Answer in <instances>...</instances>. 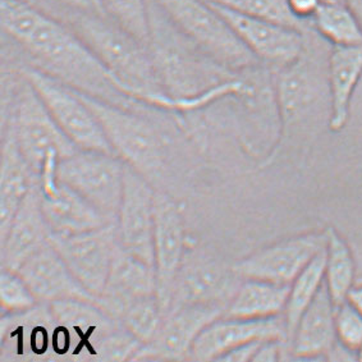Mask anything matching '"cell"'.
I'll return each mask as SVG.
<instances>
[{"mask_svg":"<svg viewBox=\"0 0 362 362\" xmlns=\"http://www.w3.org/2000/svg\"><path fill=\"white\" fill-rule=\"evenodd\" d=\"M57 169L58 165H49L36 180L50 235H77L109 224L93 206L58 180Z\"/></svg>","mask_w":362,"mask_h":362,"instance_id":"cell-16","label":"cell"},{"mask_svg":"<svg viewBox=\"0 0 362 362\" xmlns=\"http://www.w3.org/2000/svg\"><path fill=\"white\" fill-rule=\"evenodd\" d=\"M164 315L158 296H148L129 303L122 313L119 322L142 344L154 339Z\"/></svg>","mask_w":362,"mask_h":362,"instance_id":"cell-28","label":"cell"},{"mask_svg":"<svg viewBox=\"0 0 362 362\" xmlns=\"http://www.w3.org/2000/svg\"><path fill=\"white\" fill-rule=\"evenodd\" d=\"M349 7L352 9V12L355 13L356 18L358 21V25L362 30V0H346Z\"/></svg>","mask_w":362,"mask_h":362,"instance_id":"cell-37","label":"cell"},{"mask_svg":"<svg viewBox=\"0 0 362 362\" xmlns=\"http://www.w3.org/2000/svg\"><path fill=\"white\" fill-rule=\"evenodd\" d=\"M327 230V245L324 250V279L329 295L336 305L346 301L354 288L356 276L355 256L347 240L336 228Z\"/></svg>","mask_w":362,"mask_h":362,"instance_id":"cell-24","label":"cell"},{"mask_svg":"<svg viewBox=\"0 0 362 362\" xmlns=\"http://www.w3.org/2000/svg\"><path fill=\"white\" fill-rule=\"evenodd\" d=\"M346 301L352 305L362 315V283L356 282L354 288L349 291Z\"/></svg>","mask_w":362,"mask_h":362,"instance_id":"cell-36","label":"cell"},{"mask_svg":"<svg viewBox=\"0 0 362 362\" xmlns=\"http://www.w3.org/2000/svg\"><path fill=\"white\" fill-rule=\"evenodd\" d=\"M16 68L31 83L55 123L77 148L115 155L100 122L76 90L40 69L30 66Z\"/></svg>","mask_w":362,"mask_h":362,"instance_id":"cell-7","label":"cell"},{"mask_svg":"<svg viewBox=\"0 0 362 362\" xmlns=\"http://www.w3.org/2000/svg\"><path fill=\"white\" fill-rule=\"evenodd\" d=\"M3 36L22 55V66L40 69L69 88L117 107L148 112L153 107L122 88L93 50L61 21L23 0H1Z\"/></svg>","mask_w":362,"mask_h":362,"instance_id":"cell-1","label":"cell"},{"mask_svg":"<svg viewBox=\"0 0 362 362\" xmlns=\"http://www.w3.org/2000/svg\"><path fill=\"white\" fill-rule=\"evenodd\" d=\"M49 242L81 284L100 298L118 245L115 224H105L77 235H50Z\"/></svg>","mask_w":362,"mask_h":362,"instance_id":"cell-10","label":"cell"},{"mask_svg":"<svg viewBox=\"0 0 362 362\" xmlns=\"http://www.w3.org/2000/svg\"><path fill=\"white\" fill-rule=\"evenodd\" d=\"M17 273L42 303L83 300L101 305L100 298L95 297L81 284L50 242L37 250Z\"/></svg>","mask_w":362,"mask_h":362,"instance_id":"cell-17","label":"cell"},{"mask_svg":"<svg viewBox=\"0 0 362 362\" xmlns=\"http://www.w3.org/2000/svg\"><path fill=\"white\" fill-rule=\"evenodd\" d=\"M357 360L362 361V344L360 349H357Z\"/></svg>","mask_w":362,"mask_h":362,"instance_id":"cell-38","label":"cell"},{"mask_svg":"<svg viewBox=\"0 0 362 362\" xmlns=\"http://www.w3.org/2000/svg\"><path fill=\"white\" fill-rule=\"evenodd\" d=\"M210 4L228 22L251 53L269 67L275 69L286 67L297 61L305 52L308 33L305 34L297 28L238 13L218 4Z\"/></svg>","mask_w":362,"mask_h":362,"instance_id":"cell-13","label":"cell"},{"mask_svg":"<svg viewBox=\"0 0 362 362\" xmlns=\"http://www.w3.org/2000/svg\"><path fill=\"white\" fill-rule=\"evenodd\" d=\"M267 341V339H265ZM264 341H254V342L242 344L237 349H232L228 354L221 356L218 361L246 362L254 361L257 349H260Z\"/></svg>","mask_w":362,"mask_h":362,"instance_id":"cell-35","label":"cell"},{"mask_svg":"<svg viewBox=\"0 0 362 362\" xmlns=\"http://www.w3.org/2000/svg\"><path fill=\"white\" fill-rule=\"evenodd\" d=\"M337 342L357 354L362 344V315L344 301L336 305Z\"/></svg>","mask_w":362,"mask_h":362,"instance_id":"cell-32","label":"cell"},{"mask_svg":"<svg viewBox=\"0 0 362 362\" xmlns=\"http://www.w3.org/2000/svg\"><path fill=\"white\" fill-rule=\"evenodd\" d=\"M313 50L306 34V47L301 57L276 69L274 98L279 136L262 165L272 164L293 144H302L313 137L324 119L330 121L328 62L325 66L320 64Z\"/></svg>","mask_w":362,"mask_h":362,"instance_id":"cell-3","label":"cell"},{"mask_svg":"<svg viewBox=\"0 0 362 362\" xmlns=\"http://www.w3.org/2000/svg\"><path fill=\"white\" fill-rule=\"evenodd\" d=\"M155 186L126 164L124 187L115 223L122 247L154 267Z\"/></svg>","mask_w":362,"mask_h":362,"instance_id":"cell-11","label":"cell"},{"mask_svg":"<svg viewBox=\"0 0 362 362\" xmlns=\"http://www.w3.org/2000/svg\"><path fill=\"white\" fill-rule=\"evenodd\" d=\"M154 295V267L129 254L118 242L107 284L100 295L101 306L119 322L122 313L129 303Z\"/></svg>","mask_w":362,"mask_h":362,"instance_id":"cell-18","label":"cell"},{"mask_svg":"<svg viewBox=\"0 0 362 362\" xmlns=\"http://www.w3.org/2000/svg\"><path fill=\"white\" fill-rule=\"evenodd\" d=\"M35 185L36 178L21 153L12 128L1 124L0 238L7 233L21 204Z\"/></svg>","mask_w":362,"mask_h":362,"instance_id":"cell-21","label":"cell"},{"mask_svg":"<svg viewBox=\"0 0 362 362\" xmlns=\"http://www.w3.org/2000/svg\"><path fill=\"white\" fill-rule=\"evenodd\" d=\"M265 339H284L288 343L284 316L240 319L223 315L210 322L197 337L189 360L218 361L221 356L242 344Z\"/></svg>","mask_w":362,"mask_h":362,"instance_id":"cell-15","label":"cell"},{"mask_svg":"<svg viewBox=\"0 0 362 362\" xmlns=\"http://www.w3.org/2000/svg\"><path fill=\"white\" fill-rule=\"evenodd\" d=\"M77 93L100 122L113 153L153 185L160 182L168 159V132L159 118L165 110L139 112Z\"/></svg>","mask_w":362,"mask_h":362,"instance_id":"cell-4","label":"cell"},{"mask_svg":"<svg viewBox=\"0 0 362 362\" xmlns=\"http://www.w3.org/2000/svg\"><path fill=\"white\" fill-rule=\"evenodd\" d=\"M289 284L242 278L224 316L240 319H267L283 315L288 300Z\"/></svg>","mask_w":362,"mask_h":362,"instance_id":"cell-23","label":"cell"},{"mask_svg":"<svg viewBox=\"0 0 362 362\" xmlns=\"http://www.w3.org/2000/svg\"><path fill=\"white\" fill-rule=\"evenodd\" d=\"M0 302L1 315H13L35 309L39 300L17 272L1 268Z\"/></svg>","mask_w":362,"mask_h":362,"instance_id":"cell-30","label":"cell"},{"mask_svg":"<svg viewBox=\"0 0 362 362\" xmlns=\"http://www.w3.org/2000/svg\"><path fill=\"white\" fill-rule=\"evenodd\" d=\"M182 34L211 61L240 74L259 67L256 58L235 30L205 0H154Z\"/></svg>","mask_w":362,"mask_h":362,"instance_id":"cell-5","label":"cell"},{"mask_svg":"<svg viewBox=\"0 0 362 362\" xmlns=\"http://www.w3.org/2000/svg\"><path fill=\"white\" fill-rule=\"evenodd\" d=\"M357 282L362 283V274L360 276H357Z\"/></svg>","mask_w":362,"mask_h":362,"instance_id":"cell-40","label":"cell"},{"mask_svg":"<svg viewBox=\"0 0 362 362\" xmlns=\"http://www.w3.org/2000/svg\"><path fill=\"white\" fill-rule=\"evenodd\" d=\"M88 45L122 88L148 107L175 113L161 88L148 44L98 9H86L64 23Z\"/></svg>","mask_w":362,"mask_h":362,"instance_id":"cell-2","label":"cell"},{"mask_svg":"<svg viewBox=\"0 0 362 362\" xmlns=\"http://www.w3.org/2000/svg\"><path fill=\"white\" fill-rule=\"evenodd\" d=\"M322 0H287L291 13L297 20L311 22Z\"/></svg>","mask_w":362,"mask_h":362,"instance_id":"cell-34","label":"cell"},{"mask_svg":"<svg viewBox=\"0 0 362 362\" xmlns=\"http://www.w3.org/2000/svg\"><path fill=\"white\" fill-rule=\"evenodd\" d=\"M316 34L332 47L362 44V30L346 0H322L311 20Z\"/></svg>","mask_w":362,"mask_h":362,"instance_id":"cell-25","label":"cell"},{"mask_svg":"<svg viewBox=\"0 0 362 362\" xmlns=\"http://www.w3.org/2000/svg\"><path fill=\"white\" fill-rule=\"evenodd\" d=\"M50 235L35 185L21 204L7 233L1 237V268L18 272L37 250L47 245Z\"/></svg>","mask_w":362,"mask_h":362,"instance_id":"cell-19","label":"cell"},{"mask_svg":"<svg viewBox=\"0 0 362 362\" xmlns=\"http://www.w3.org/2000/svg\"><path fill=\"white\" fill-rule=\"evenodd\" d=\"M241 282L232 265L206 248L187 245L167 315L188 305H221L227 310Z\"/></svg>","mask_w":362,"mask_h":362,"instance_id":"cell-8","label":"cell"},{"mask_svg":"<svg viewBox=\"0 0 362 362\" xmlns=\"http://www.w3.org/2000/svg\"><path fill=\"white\" fill-rule=\"evenodd\" d=\"M154 270L156 295L163 315H167L175 279L187 248V237L181 209L161 189L154 197Z\"/></svg>","mask_w":362,"mask_h":362,"instance_id":"cell-12","label":"cell"},{"mask_svg":"<svg viewBox=\"0 0 362 362\" xmlns=\"http://www.w3.org/2000/svg\"><path fill=\"white\" fill-rule=\"evenodd\" d=\"M327 245V230H309L260 248L233 262L241 278L291 284Z\"/></svg>","mask_w":362,"mask_h":362,"instance_id":"cell-9","label":"cell"},{"mask_svg":"<svg viewBox=\"0 0 362 362\" xmlns=\"http://www.w3.org/2000/svg\"><path fill=\"white\" fill-rule=\"evenodd\" d=\"M336 343V303L324 284L296 325L288 343L289 358L328 360Z\"/></svg>","mask_w":362,"mask_h":362,"instance_id":"cell-20","label":"cell"},{"mask_svg":"<svg viewBox=\"0 0 362 362\" xmlns=\"http://www.w3.org/2000/svg\"><path fill=\"white\" fill-rule=\"evenodd\" d=\"M30 6L41 11L42 13L53 17L55 20L61 21L64 23L68 18H71L78 12L95 8L99 11V8L95 6L91 0H23Z\"/></svg>","mask_w":362,"mask_h":362,"instance_id":"cell-33","label":"cell"},{"mask_svg":"<svg viewBox=\"0 0 362 362\" xmlns=\"http://www.w3.org/2000/svg\"><path fill=\"white\" fill-rule=\"evenodd\" d=\"M324 284H325V279H324V251H322V254L316 256L315 259L296 276L295 281L289 284L288 300L283 313L286 327H287L288 343L302 314L315 300L316 296L319 295Z\"/></svg>","mask_w":362,"mask_h":362,"instance_id":"cell-26","label":"cell"},{"mask_svg":"<svg viewBox=\"0 0 362 362\" xmlns=\"http://www.w3.org/2000/svg\"><path fill=\"white\" fill-rule=\"evenodd\" d=\"M250 17L272 21L283 26L297 28L302 33L314 30L311 22L297 20L289 11L287 0H206Z\"/></svg>","mask_w":362,"mask_h":362,"instance_id":"cell-27","label":"cell"},{"mask_svg":"<svg viewBox=\"0 0 362 362\" xmlns=\"http://www.w3.org/2000/svg\"><path fill=\"white\" fill-rule=\"evenodd\" d=\"M328 85L330 93L329 131L338 134L349 123L351 101L362 77V44L333 47L328 54Z\"/></svg>","mask_w":362,"mask_h":362,"instance_id":"cell-22","label":"cell"},{"mask_svg":"<svg viewBox=\"0 0 362 362\" xmlns=\"http://www.w3.org/2000/svg\"><path fill=\"white\" fill-rule=\"evenodd\" d=\"M142 344L127 329L119 325L94 344V355L104 361H132Z\"/></svg>","mask_w":362,"mask_h":362,"instance_id":"cell-31","label":"cell"},{"mask_svg":"<svg viewBox=\"0 0 362 362\" xmlns=\"http://www.w3.org/2000/svg\"><path fill=\"white\" fill-rule=\"evenodd\" d=\"M101 11L139 40L148 44V0H99Z\"/></svg>","mask_w":362,"mask_h":362,"instance_id":"cell-29","label":"cell"},{"mask_svg":"<svg viewBox=\"0 0 362 362\" xmlns=\"http://www.w3.org/2000/svg\"><path fill=\"white\" fill-rule=\"evenodd\" d=\"M221 305H188L164 316L153 341L144 344L132 361H186L197 337L210 322L224 315Z\"/></svg>","mask_w":362,"mask_h":362,"instance_id":"cell-14","label":"cell"},{"mask_svg":"<svg viewBox=\"0 0 362 362\" xmlns=\"http://www.w3.org/2000/svg\"><path fill=\"white\" fill-rule=\"evenodd\" d=\"M126 163L117 155L78 150L58 164V180L109 224H115L124 187Z\"/></svg>","mask_w":362,"mask_h":362,"instance_id":"cell-6","label":"cell"},{"mask_svg":"<svg viewBox=\"0 0 362 362\" xmlns=\"http://www.w3.org/2000/svg\"><path fill=\"white\" fill-rule=\"evenodd\" d=\"M91 1L94 3L96 7L99 8V11H100V12H103V11H101L100 4H99V0H91ZM103 13H104V12H103Z\"/></svg>","mask_w":362,"mask_h":362,"instance_id":"cell-39","label":"cell"}]
</instances>
